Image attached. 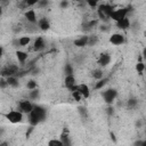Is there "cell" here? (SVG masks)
Listing matches in <instances>:
<instances>
[{
  "label": "cell",
  "mask_w": 146,
  "mask_h": 146,
  "mask_svg": "<svg viewBox=\"0 0 146 146\" xmlns=\"http://www.w3.org/2000/svg\"><path fill=\"white\" fill-rule=\"evenodd\" d=\"M130 11H131V7H130V6H128V7H121V8H114V9L110 13L108 18H111V19L114 21V22H117V21H120V19L127 17Z\"/></svg>",
  "instance_id": "1"
},
{
  "label": "cell",
  "mask_w": 146,
  "mask_h": 146,
  "mask_svg": "<svg viewBox=\"0 0 146 146\" xmlns=\"http://www.w3.org/2000/svg\"><path fill=\"white\" fill-rule=\"evenodd\" d=\"M3 116H5L10 123H14V124L21 123V122L23 121V119H24V114H23L21 111H18V110H11V111L5 113Z\"/></svg>",
  "instance_id": "2"
},
{
  "label": "cell",
  "mask_w": 146,
  "mask_h": 146,
  "mask_svg": "<svg viewBox=\"0 0 146 146\" xmlns=\"http://www.w3.org/2000/svg\"><path fill=\"white\" fill-rule=\"evenodd\" d=\"M102 97L107 105H111L114 103L115 98L117 97V90L115 88H107L102 91Z\"/></svg>",
  "instance_id": "3"
},
{
  "label": "cell",
  "mask_w": 146,
  "mask_h": 146,
  "mask_svg": "<svg viewBox=\"0 0 146 146\" xmlns=\"http://www.w3.org/2000/svg\"><path fill=\"white\" fill-rule=\"evenodd\" d=\"M33 103L30 99H22L17 103V110L21 111L23 114H29L33 108Z\"/></svg>",
  "instance_id": "4"
},
{
  "label": "cell",
  "mask_w": 146,
  "mask_h": 146,
  "mask_svg": "<svg viewBox=\"0 0 146 146\" xmlns=\"http://www.w3.org/2000/svg\"><path fill=\"white\" fill-rule=\"evenodd\" d=\"M32 112L38 116V119L40 120V122H43L47 119V110L42 105L34 104L33 105V108H32Z\"/></svg>",
  "instance_id": "5"
},
{
  "label": "cell",
  "mask_w": 146,
  "mask_h": 146,
  "mask_svg": "<svg viewBox=\"0 0 146 146\" xmlns=\"http://www.w3.org/2000/svg\"><path fill=\"white\" fill-rule=\"evenodd\" d=\"M17 72H18V67L14 64H9L0 71V75L3 76V78H8V76H11V75H16Z\"/></svg>",
  "instance_id": "6"
},
{
  "label": "cell",
  "mask_w": 146,
  "mask_h": 146,
  "mask_svg": "<svg viewBox=\"0 0 146 146\" xmlns=\"http://www.w3.org/2000/svg\"><path fill=\"white\" fill-rule=\"evenodd\" d=\"M64 86L66 89H68L70 91L76 90V79L74 76V74H70V75H65L64 78Z\"/></svg>",
  "instance_id": "7"
},
{
  "label": "cell",
  "mask_w": 146,
  "mask_h": 146,
  "mask_svg": "<svg viewBox=\"0 0 146 146\" xmlns=\"http://www.w3.org/2000/svg\"><path fill=\"white\" fill-rule=\"evenodd\" d=\"M110 43H112L113 46H121L124 42V35L121 33H113L110 39H108Z\"/></svg>",
  "instance_id": "8"
},
{
  "label": "cell",
  "mask_w": 146,
  "mask_h": 146,
  "mask_svg": "<svg viewBox=\"0 0 146 146\" xmlns=\"http://www.w3.org/2000/svg\"><path fill=\"white\" fill-rule=\"evenodd\" d=\"M111 59H112V57H111V55H110L108 52H102V54L98 56L97 63L99 64V66L105 67V66H107V65L111 63Z\"/></svg>",
  "instance_id": "9"
},
{
  "label": "cell",
  "mask_w": 146,
  "mask_h": 146,
  "mask_svg": "<svg viewBox=\"0 0 146 146\" xmlns=\"http://www.w3.org/2000/svg\"><path fill=\"white\" fill-rule=\"evenodd\" d=\"M24 17H25V19L30 24H36L38 23V17H36V14H35V10L34 9H27V10H25Z\"/></svg>",
  "instance_id": "10"
},
{
  "label": "cell",
  "mask_w": 146,
  "mask_h": 146,
  "mask_svg": "<svg viewBox=\"0 0 146 146\" xmlns=\"http://www.w3.org/2000/svg\"><path fill=\"white\" fill-rule=\"evenodd\" d=\"M46 47V41L43 36H36L34 42H33V50L34 51H41Z\"/></svg>",
  "instance_id": "11"
},
{
  "label": "cell",
  "mask_w": 146,
  "mask_h": 146,
  "mask_svg": "<svg viewBox=\"0 0 146 146\" xmlns=\"http://www.w3.org/2000/svg\"><path fill=\"white\" fill-rule=\"evenodd\" d=\"M115 25H116V27L120 29V30H128V29H130V26H131V22H130L129 17L127 16V17H124V18H122V19L115 22Z\"/></svg>",
  "instance_id": "12"
},
{
  "label": "cell",
  "mask_w": 146,
  "mask_h": 146,
  "mask_svg": "<svg viewBox=\"0 0 146 146\" xmlns=\"http://www.w3.org/2000/svg\"><path fill=\"white\" fill-rule=\"evenodd\" d=\"M76 90L81 94L82 98H88L90 96V89L86 83H80L76 86Z\"/></svg>",
  "instance_id": "13"
},
{
  "label": "cell",
  "mask_w": 146,
  "mask_h": 146,
  "mask_svg": "<svg viewBox=\"0 0 146 146\" xmlns=\"http://www.w3.org/2000/svg\"><path fill=\"white\" fill-rule=\"evenodd\" d=\"M36 24H38V26H39V29L41 31H48L50 29V22H49V19L47 17H42V18L38 19Z\"/></svg>",
  "instance_id": "14"
},
{
  "label": "cell",
  "mask_w": 146,
  "mask_h": 146,
  "mask_svg": "<svg viewBox=\"0 0 146 146\" xmlns=\"http://www.w3.org/2000/svg\"><path fill=\"white\" fill-rule=\"evenodd\" d=\"M74 46L78 47V48H83L87 46L88 43V35H81L79 38H76L74 41H73Z\"/></svg>",
  "instance_id": "15"
},
{
  "label": "cell",
  "mask_w": 146,
  "mask_h": 146,
  "mask_svg": "<svg viewBox=\"0 0 146 146\" xmlns=\"http://www.w3.org/2000/svg\"><path fill=\"white\" fill-rule=\"evenodd\" d=\"M15 55H16L17 60H18L21 64H24V63L26 62V59H27V56H29L26 51H24V50H19V49L16 50Z\"/></svg>",
  "instance_id": "16"
},
{
  "label": "cell",
  "mask_w": 146,
  "mask_h": 146,
  "mask_svg": "<svg viewBox=\"0 0 146 146\" xmlns=\"http://www.w3.org/2000/svg\"><path fill=\"white\" fill-rule=\"evenodd\" d=\"M107 82H108V78H102V79H99V80H96V83H95V90H102L106 84H107Z\"/></svg>",
  "instance_id": "17"
},
{
  "label": "cell",
  "mask_w": 146,
  "mask_h": 146,
  "mask_svg": "<svg viewBox=\"0 0 146 146\" xmlns=\"http://www.w3.org/2000/svg\"><path fill=\"white\" fill-rule=\"evenodd\" d=\"M7 80V83H8V87H13V88H17L19 86V81L17 79L16 75H11V76H8L6 78Z\"/></svg>",
  "instance_id": "18"
},
{
  "label": "cell",
  "mask_w": 146,
  "mask_h": 146,
  "mask_svg": "<svg viewBox=\"0 0 146 146\" xmlns=\"http://www.w3.org/2000/svg\"><path fill=\"white\" fill-rule=\"evenodd\" d=\"M59 139L62 140V143H63V146H71V139H70V137H68V133H67V131H63L62 133H60V136H59Z\"/></svg>",
  "instance_id": "19"
},
{
  "label": "cell",
  "mask_w": 146,
  "mask_h": 146,
  "mask_svg": "<svg viewBox=\"0 0 146 146\" xmlns=\"http://www.w3.org/2000/svg\"><path fill=\"white\" fill-rule=\"evenodd\" d=\"M40 98V91L38 88L35 89H32L29 91V99L30 100H38Z\"/></svg>",
  "instance_id": "20"
},
{
  "label": "cell",
  "mask_w": 146,
  "mask_h": 146,
  "mask_svg": "<svg viewBox=\"0 0 146 146\" xmlns=\"http://www.w3.org/2000/svg\"><path fill=\"white\" fill-rule=\"evenodd\" d=\"M91 76H92L95 80H99V79H102V78L104 76V72H103L102 68H95V70H92V72H91Z\"/></svg>",
  "instance_id": "21"
},
{
  "label": "cell",
  "mask_w": 146,
  "mask_h": 146,
  "mask_svg": "<svg viewBox=\"0 0 146 146\" xmlns=\"http://www.w3.org/2000/svg\"><path fill=\"white\" fill-rule=\"evenodd\" d=\"M125 105H127V107H128V108L133 110V108H136V107H137V105H138V99H137V98H135V97H131V98H129V99L127 100Z\"/></svg>",
  "instance_id": "22"
},
{
  "label": "cell",
  "mask_w": 146,
  "mask_h": 146,
  "mask_svg": "<svg viewBox=\"0 0 146 146\" xmlns=\"http://www.w3.org/2000/svg\"><path fill=\"white\" fill-rule=\"evenodd\" d=\"M18 42H19V46H21V47H26V46L31 42V38H30L29 35L19 36V38H18Z\"/></svg>",
  "instance_id": "23"
},
{
  "label": "cell",
  "mask_w": 146,
  "mask_h": 146,
  "mask_svg": "<svg viewBox=\"0 0 146 146\" xmlns=\"http://www.w3.org/2000/svg\"><path fill=\"white\" fill-rule=\"evenodd\" d=\"M78 113L82 119L88 117V110H87L86 106H78Z\"/></svg>",
  "instance_id": "24"
},
{
  "label": "cell",
  "mask_w": 146,
  "mask_h": 146,
  "mask_svg": "<svg viewBox=\"0 0 146 146\" xmlns=\"http://www.w3.org/2000/svg\"><path fill=\"white\" fill-rule=\"evenodd\" d=\"M63 71H64V74H65V75L74 74V68H73V66H72L70 63H66V64L64 65V68H63Z\"/></svg>",
  "instance_id": "25"
},
{
  "label": "cell",
  "mask_w": 146,
  "mask_h": 146,
  "mask_svg": "<svg viewBox=\"0 0 146 146\" xmlns=\"http://www.w3.org/2000/svg\"><path fill=\"white\" fill-rule=\"evenodd\" d=\"M98 42V36L92 34V35H88V43L87 46H90V47H94L96 43Z\"/></svg>",
  "instance_id": "26"
},
{
  "label": "cell",
  "mask_w": 146,
  "mask_h": 146,
  "mask_svg": "<svg viewBox=\"0 0 146 146\" xmlns=\"http://www.w3.org/2000/svg\"><path fill=\"white\" fill-rule=\"evenodd\" d=\"M136 71L139 75H143L144 71H145V64L141 62V60H138L137 64H136Z\"/></svg>",
  "instance_id": "27"
},
{
  "label": "cell",
  "mask_w": 146,
  "mask_h": 146,
  "mask_svg": "<svg viewBox=\"0 0 146 146\" xmlns=\"http://www.w3.org/2000/svg\"><path fill=\"white\" fill-rule=\"evenodd\" d=\"M35 88H38V83H36L35 80H29L26 82V89L27 90H32V89H35Z\"/></svg>",
  "instance_id": "28"
},
{
  "label": "cell",
  "mask_w": 146,
  "mask_h": 146,
  "mask_svg": "<svg viewBox=\"0 0 146 146\" xmlns=\"http://www.w3.org/2000/svg\"><path fill=\"white\" fill-rule=\"evenodd\" d=\"M48 146H63V143H62V140L58 138V139H50L49 141H48Z\"/></svg>",
  "instance_id": "29"
},
{
  "label": "cell",
  "mask_w": 146,
  "mask_h": 146,
  "mask_svg": "<svg viewBox=\"0 0 146 146\" xmlns=\"http://www.w3.org/2000/svg\"><path fill=\"white\" fill-rule=\"evenodd\" d=\"M71 94H72V97H73L76 102H80V100L82 99V96H81V94H80L78 90H73V91H71Z\"/></svg>",
  "instance_id": "30"
},
{
  "label": "cell",
  "mask_w": 146,
  "mask_h": 146,
  "mask_svg": "<svg viewBox=\"0 0 146 146\" xmlns=\"http://www.w3.org/2000/svg\"><path fill=\"white\" fill-rule=\"evenodd\" d=\"M49 2H50L49 0H39L38 3H36V6H38L39 8H46V7H48Z\"/></svg>",
  "instance_id": "31"
},
{
  "label": "cell",
  "mask_w": 146,
  "mask_h": 146,
  "mask_svg": "<svg viewBox=\"0 0 146 146\" xmlns=\"http://www.w3.org/2000/svg\"><path fill=\"white\" fill-rule=\"evenodd\" d=\"M84 2H86L88 6H90L91 8H95V7H97V6H98L99 0H84Z\"/></svg>",
  "instance_id": "32"
},
{
  "label": "cell",
  "mask_w": 146,
  "mask_h": 146,
  "mask_svg": "<svg viewBox=\"0 0 146 146\" xmlns=\"http://www.w3.org/2000/svg\"><path fill=\"white\" fill-rule=\"evenodd\" d=\"M70 6V1L68 0H60L59 1V8L60 9H66Z\"/></svg>",
  "instance_id": "33"
},
{
  "label": "cell",
  "mask_w": 146,
  "mask_h": 146,
  "mask_svg": "<svg viewBox=\"0 0 146 146\" xmlns=\"http://www.w3.org/2000/svg\"><path fill=\"white\" fill-rule=\"evenodd\" d=\"M7 87H8V83H7L6 78L1 76V78H0V89H6Z\"/></svg>",
  "instance_id": "34"
},
{
  "label": "cell",
  "mask_w": 146,
  "mask_h": 146,
  "mask_svg": "<svg viewBox=\"0 0 146 146\" xmlns=\"http://www.w3.org/2000/svg\"><path fill=\"white\" fill-rule=\"evenodd\" d=\"M114 111H115V110H114V107L112 106V104H111V105H108V106L106 107V114H107V115H110V116H112V115L114 114Z\"/></svg>",
  "instance_id": "35"
},
{
  "label": "cell",
  "mask_w": 146,
  "mask_h": 146,
  "mask_svg": "<svg viewBox=\"0 0 146 146\" xmlns=\"http://www.w3.org/2000/svg\"><path fill=\"white\" fill-rule=\"evenodd\" d=\"M38 1H39V0H24L25 5H26L27 7H33V6H35V5L38 3Z\"/></svg>",
  "instance_id": "36"
},
{
  "label": "cell",
  "mask_w": 146,
  "mask_h": 146,
  "mask_svg": "<svg viewBox=\"0 0 146 146\" xmlns=\"http://www.w3.org/2000/svg\"><path fill=\"white\" fill-rule=\"evenodd\" d=\"M13 46H14L15 48H19V47H21V46H19V42H18V38H16V39L13 40Z\"/></svg>",
  "instance_id": "37"
},
{
  "label": "cell",
  "mask_w": 146,
  "mask_h": 146,
  "mask_svg": "<svg viewBox=\"0 0 146 146\" xmlns=\"http://www.w3.org/2000/svg\"><path fill=\"white\" fill-rule=\"evenodd\" d=\"M133 145L135 146H143V145H145V140H137L133 143Z\"/></svg>",
  "instance_id": "38"
},
{
  "label": "cell",
  "mask_w": 146,
  "mask_h": 146,
  "mask_svg": "<svg viewBox=\"0 0 146 146\" xmlns=\"http://www.w3.org/2000/svg\"><path fill=\"white\" fill-rule=\"evenodd\" d=\"M5 132H6L5 128H3V127H0V137H2V136L5 135Z\"/></svg>",
  "instance_id": "39"
},
{
  "label": "cell",
  "mask_w": 146,
  "mask_h": 146,
  "mask_svg": "<svg viewBox=\"0 0 146 146\" xmlns=\"http://www.w3.org/2000/svg\"><path fill=\"white\" fill-rule=\"evenodd\" d=\"M3 51H5L3 47H2V46H0V58L2 57V55H3Z\"/></svg>",
  "instance_id": "40"
},
{
  "label": "cell",
  "mask_w": 146,
  "mask_h": 146,
  "mask_svg": "<svg viewBox=\"0 0 146 146\" xmlns=\"http://www.w3.org/2000/svg\"><path fill=\"white\" fill-rule=\"evenodd\" d=\"M2 13H3V9H2V6L0 5V17L2 16Z\"/></svg>",
  "instance_id": "41"
},
{
  "label": "cell",
  "mask_w": 146,
  "mask_h": 146,
  "mask_svg": "<svg viewBox=\"0 0 146 146\" xmlns=\"http://www.w3.org/2000/svg\"><path fill=\"white\" fill-rule=\"evenodd\" d=\"M136 125H137V127L139 128V127L141 125V122H140V121H138V122H136Z\"/></svg>",
  "instance_id": "42"
},
{
  "label": "cell",
  "mask_w": 146,
  "mask_h": 146,
  "mask_svg": "<svg viewBox=\"0 0 146 146\" xmlns=\"http://www.w3.org/2000/svg\"><path fill=\"white\" fill-rule=\"evenodd\" d=\"M0 1H1V0H0Z\"/></svg>",
  "instance_id": "43"
}]
</instances>
